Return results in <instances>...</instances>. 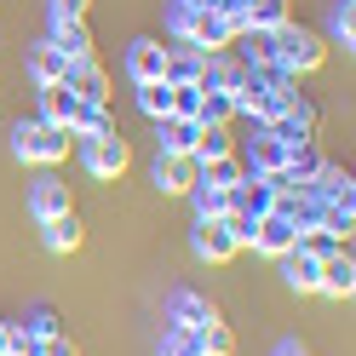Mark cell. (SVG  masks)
I'll return each instance as SVG.
<instances>
[{
	"label": "cell",
	"instance_id": "obj_24",
	"mask_svg": "<svg viewBox=\"0 0 356 356\" xmlns=\"http://www.w3.org/2000/svg\"><path fill=\"white\" fill-rule=\"evenodd\" d=\"M236 115L230 109V92H218V86H202V104H195V127H225Z\"/></svg>",
	"mask_w": 356,
	"mask_h": 356
},
{
	"label": "cell",
	"instance_id": "obj_15",
	"mask_svg": "<svg viewBox=\"0 0 356 356\" xmlns=\"http://www.w3.org/2000/svg\"><path fill=\"white\" fill-rule=\"evenodd\" d=\"M63 75H70V58H63L52 40H40V47L29 52V81H35V86H58Z\"/></svg>",
	"mask_w": 356,
	"mask_h": 356
},
{
	"label": "cell",
	"instance_id": "obj_1",
	"mask_svg": "<svg viewBox=\"0 0 356 356\" xmlns=\"http://www.w3.org/2000/svg\"><path fill=\"white\" fill-rule=\"evenodd\" d=\"M12 149H17V161H40V167H52L70 155V127H52V121H17L12 127Z\"/></svg>",
	"mask_w": 356,
	"mask_h": 356
},
{
	"label": "cell",
	"instance_id": "obj_35",
	"mask_svg": "<svg viewBox=\"0 0 356 356\" xmlns=\"http://www.w3.org/2000/svg\"><path fill=\"white\" fill-rule=\"evenodd\" d=\"M6 339H12V327H6V322H0V356H6Z\"/></svg>",
	"mask_w": 356,
	"mask_h": 356
},
{
	"label": "cell",
	"instance_id": "obj_21",
	"mask_svg": "<svg viewBox=\"0 0 356 356\" xmlns=\"http://www.w3.org/2000/svg\"><path fill=\"white\" fill-rule=\"evenodd\" d=\"M70 115H75V92L70 86H40V121H52V127H70Z\"/></svg>",
	"mask_w": 356,
	"mask_h": 356
},
{
	"label": "cell",
	"instance_id": "obj_25",
	"mask_svg": "<svg viewBox=\"0 0 356 356\" xmlns=\"http://www.w3.org/2000/svg\"><path fill=\"white\" fill-rule=\"evenodd\" d=\"M327 35H333V47H350V40H356V0H333Z\"/></svg>",
	"mask_w": 356,
	"mask_h": 356
},
{
	"label": "cell",
	"instance_id": "obj_27",
	"mask_svg": "<svg viewBox=\"0 0 356 356\" xmlns=\"http://www.w3.org/2000/svg\"><path fill=\"white\" fill-rule=\"evenodd\" d=\"M195 339H202V356H236V333L225 322H207V327H195Z\"/></svg>",
	"mask_w": 356,
	"mask_h": 356
},
{
	"label": "cell",
	"instance_id": "obj_4",
	"mask_svg": "<svg viewBox=\"0 0 356 356\" xmlns=\"http://www.w3.org/2000/svg\"><path fill=\"white\" fill-rule=\"evenodd\" d=\"M190 248H195V259H207V264H225V259H236V253H241V241L225 230V218H195V236H190Z\"/></svg>",
	"mask_w": 356,
	"mask_h": 356
},
{
	"label": "cell",
	"instance_id": "obj_33",
	"mask_svg": "<svg viewBox=\"0 0 356 356\" xmlns=\"http://www.w3.org/2000/svg\"><path fill=\"white\" fill-rule=\"evenodd\" d=\"M86 6H92V0H52V12H63V17H81Z\"/></svg>",
	"mask_w": 356,
	"mask_h": 356
},
{
	"label": "cell",
	"instance_id": "obj_31",
	"mask_svg": "<svg viewBox=\"0 0 356 356\" xmlns=\"http://www.w3.org/2000/svg\"><path fill=\"white\" fill-rule=\"evenodd\" d=\"M6 356H40V339L24 327H12V339H6Z\"/></svg>",
	"mask_w": 356,
	"mask_h": 356
},
{
	"label": "cell",
	"instance_id": "obj_11",
	"mask_svg": "<svg viewBox=\"0 0 356 356\" xmlns=\"http://www.w3.org/2000/svg\"><path fill=\"white\" fill-rule=\"evenodd\" d=\"M52 47L70 58V63H86V58H92V35H86V24H81V17L52 12Z\"/></svg>",
	"mask_w": 356,
	"mask_h": 356
},
{
	"label": "cell",
	"instance_id": "obj_18",
	"mask_svg": "<svg viewBox=\"0 0 356 356\" xmlns=\"http://www.w3.org/2000/svg\"><path fill=\"white\" fill-rule=\"evenodd\" d=\"M40 241H47L52 253H75V248H81V218H75V213L47 218V225H40Z\"/></svg>",
	"mask_w": 356,
	"mask_h": 356
},
{
	"label": "cell",
	"instance_id": "obj_26",
	"mask_svg": "<svg viewBox=\"0 0 356 356\" xmlns=\"http://www.w3.org/2000/svg\"><path fill=\"white\" fill-rule=\"evenodd\" d=\"M138 109H144L149 121L172 115V86H167V81H144V86H138Z\"/></svg>",
	"mask_w": 356,
	"mask_h": 356
},
{
	"label": "cell",
	"instance_id": "obj_16",
	"mask_svg": "<svg viewBox=\"0 0 356 356\" xmlns=\"http://www.w3.org/2000/svg\"><path fill=\"white\" fill-rule=\"evenodd\" d=\"M287 149H293V144H282L276 132L264 127V138H253V149H248V172H264V178H270V172H282Z\"/></svg>",
	"mask_w": 356,
	"mask_h": 356
},
{
	"label": "cell",
	"instance_id": "obj_28",
	"mask_svg": "<svg viewBox=\"0 0 356 356\" xmlns=\"http://www.w3.org/2000/svg\"><path fill=\"white\" fill-rule=\"evenodd\" d=\"M161 356H202V339L190 327H167L161 333Z\"/></svg>",
	"mask_w": 356,
	"mask_h": 356
},
{
	"label": "cell",
	"instance_id": "obj_22",
	"mask_svg": "<svg viewBox=\"0 0 356 356\" xmlns=\"http://www.w3.org/2000/svg\"><path fill=\"white\" fill-rule=\"evenodd\" d=\"M98 132H115V127H109V109H104V104H75L70 138H98Z\"/></svg>",
	"mask_w": 356,
	"mask_h": 356
},
{
	"label": "cell",
	"instance_id": "obj_9",
	"mask_svg": "<svg viewBox=\"0 0 356 356\" xmlns=\"http://www.w3.org/2000/svg\"><path fill=\"white\" fill-rule=\"evenodd\" d=\"M282 276H287V287H293V293H316V282H322V259L293 241V248L282 253Z\"/></svg>",
	"mask_w": 356,
	"mask_h": 356
},
{
	"label": "cell",
	"instance_id": "obj_3",
	"mask_svg": "<svg viewBox=\"0 0 356 356\" xmlns=\"http://www.w3.org/2000/svg\"><path fill=\"white\" fill-rule=\"evenodd\" d=\"M81 161H86L92 178H121L127 161H132V149H127L121 132H98V138H81Z\"/></svg>",
	"mask_w": 356,
	"mask_h": 356
},
{
	"label": "cell",
	"instance_id": "obj_34",
	"mask_svg": "<svg viewBox=\"0 0 356 356\" xmlns=\"http://www.w3.org/2000/svg\"><path fill=\"white\" fill-rule=\"evenodd\" d=\"M276 356H310V350H305L299 339H282V345H276Z\"/></svg>",
	"mask_w": 356,
	"mask_h": 356
},
{
	"label": "cell",
	"instance_id": "obj_17",
	"mask_svg": "<svg viewBox=\"0 0 356 356\" xmlns=\"http://www.w3.org/2000/svg\"><path fill=\"white\" fill-rule=\"evenodd\" d=\"M195 178L202 184H218V190H236L248 178V161L241 155H218V161H195Z\"/></svg>",
	"mask_w": 356,
	"mask_h": 356
},
{
	"label": "cell",
	"instance_id": "obj_6",
	"mask_svg": "<svg viewBox=\"0 0 356 356\" xmlns=\"http://www.w3.org/2000/svg\"><path fill=\"white\" fill-rule=\"evenodd\" d=\"M127 75H132V86L167 81V47H161V40H132V47H127Z\"/></svg>",
	"mask_w": 356,
	"mask_h": 356
},
{
	"label": "cell",
	"instance_id": "obj_30",
	"mask_svg": "<svg viewBox=\"0 0 356 356\" xmlns=\"http://www.w3.org/2000/svg\"><path fill=\"white\" fill-rule=\"evenodd\" d=\"M195 104H202V86H172V115L195 121Z\"/></svg>",
	"mask_w": 356,
	"mask_h": 356
},
{
	"label": "cell",
	"instance_id": "obj_13",
	"mask_svg": "<svg viewBox=\"0 0 356 356\" xmlns=\"http://www.w3.org/2000/svg\"><path fill=\"white\" fill-rule=\"evenodd\" d=\"M63 86L75 92V104H104V98H109V81H104V70H98L92 58H86V63H70Z\"/></svg>",
	"mask_w": 356,
	"mask_h": 356
},
{
	"label": "cell",
	"instance_id": "obj_32",
	"mask_svg": "<svg viewBox=\"0 0 356 356\" xmlns=\"http://www.w3.org/2000/svg\"><path fill=\"white\" fill-rule=\"evenodd\" d=\"M40 356H81L75 339H63V333H52V339H40Z\"/></svg>",
	"mask_w": 356,
	"mask_h": 356
},
{
	"label": "cell",
	"instance_id": "obj_8",
	"mask_svg": "<svg viewBox=\"0 0 356 356\" xmlns=\"http://www.w3.org/2000/svg\"><path fill=\"white\" fill-rule=\"evenodd\" d=\"M29 213L40 218V225H47V218H58V213H75V207H70V184H63V178H52V172H40L35 190H29Z\"/></svg>",
	"mask_w": 356,
	"mask_h": 356
},
{
	"label": "cell",
	"instance_id": "obj_7",
	"mask_svg": "<svg viewBox=\"0 0 356 356\" xmlns=\"http://www.w3.org/2000/svg\"><path fill=\"white\" fill-rule=\"evenodd\" d=\"M316 293H327V299H350V293H356V259H350V248H339V253L322 259Z\"/></svg>",
	"mask_w": 356,
	"mask_h": 356
},
{
	"label": "cell",
	"instance_id": "obj_10",
	"mask_svg": "<svg viewBox=\"0 0 356 356\" xmlns=\"http://www.w3.org/2000/svg\"><path fill=\"white\" fill-rule=\"evenodd\" d=\"M248 241H253L259 253H270V259H282V253H287V248H293V241H299V230L287 225L282 213H264V218H253V236H248Z\"/></svg>",
	"mask_w": 356,
	"mask_h": 356
},
{
	"label": "cell",
	"instance_id": "obj_20",
	"mask_svg": "<svg viewBox=\"0 0 356 356\" xmlns=\"http://www.w3.org/2000/svg\"><path fill=\"white\" fill-rule=\"evenodd\" d=\"M202 58L207 52H195V47L190 52H172L167 47V86H202Z\"/></svg>",
	"mask_w": 356,
	"mask_h": 356
},
{
	"label": "cell",
	"instance_id": "obj_14",
	"mask_svg": "<svg viewBox=\"0 0 356 356\" xmlns=\"http://www.w3.org/2000/svg\"><path fill=\"white\" fill-rule=\"evenodd\" d=\"M195 121H184V115H161L155 121V144H161V155H190L195 149Z\"/></svg>",
	"mask_w": 356,
	"mask_h": 356
},
{
	"label": "cell",
	"instance_id": "obj_23",
	"mask_svg": "<svg viewBox=\"0 0 356 356\" xmlns=\"http://www.w3.org/2000/svg\"><path fill=\"white\" fill-rule=\"evenodd\" d=\"M195 161H218V155H236V138H230V127H202L195 132Z\"/></svg>",
	"mask_w": 356,
	"mask_h": 356
},
{
	"label": "cell",
	"instance_id": "obj_12",
	"mask_svg": "<svg viewBox=\"0 0 356 356\" xmlns=\"http://www.w3.org/2000/svg\"><path fill=\"white\" fill-rule=\"evenodd\" d=\"M195 184V155H155V190L161 195H184Z\"/></svg>",
	"mask_w": 356,
	"mask_h": 356
},
{
	"label": "cell",
	"instance_id": "obj_19",
	"mask_svg": "<svg viewBox=\"0 0 356 356\" xmlns=\"http://www.w3.org/2000/svg\"><path fill=\"white\" fill-rule=\"evenodd\" d=\"M184 195H190L195 218H225V213H230V190H218V184H202V178H195Z\"/></svg>",
	"mask_w": 356,
	"mask_h": 356
},
{
	"label": "cell",
	"instance_id": "obj_29",
	"mask_svg": "<svg viewBox=\"0 0 356 356\" xmlns=\"http://www.w3.org/2000/svg\"><path fill=\"white\" fill-rule=\"evenodd\" d=\"M24 333H35V339H52V333H63V327H58V310H52V305H35L29 322H24Z\"/></svg>",
	"mask_w": 356,
	"mask_h": 356
},
{
	"label": "cell",
	"instance_id": "obj_5",
	"mask_svg": "<svg viewBox=\"0 0 356 356\" xmlns=\"http://www.w3.org/2000/svg\"><path fill=\"white\" fill-rule=\"evenodd\" d=\"M207 322H218V310H213V299H202V293H190V287H172V299H167V327H207Z\"/></svg>",
	"mask_w": 356,
	"mask_h": 356
},
{
	"label": "cell",
	"instance_id": "obj_2",
	"mask_svg": "<svg viewBox=\"0 0 356 356\" xmlns=\"http://www.w3.org/2000/svg\"><path fill=\"white\" fill-rule=\"evenodd\" d=\"M270 52H276V70L293 75V70H316L327 58V40L299 29V24H282V29H270Z\"/></svg>",
	"mask_w": 356,
	"mask_h": 356
}]
</instances>
